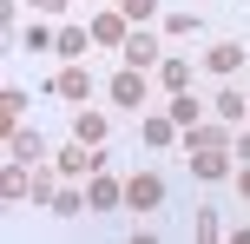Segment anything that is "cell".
Masks as SVG:
<instances>
[{
  "instance_id": "277c9868",
  "label": "cell",
  "mask_w": 250,
  "mask_h": 244,
  "mask_svg": "<svg viewBox=\"0 0 250 244\" xmlns=\"http://www.w3.org/2000/svg\"><path fill=\"white\" fill-rule=\"evenodd\" d=\"M244 60H250L244 40H211V46H204V73H217V79H237Z\"/></svg>"
},
{
  "instance_id": "d4e9b609",
  "label": "cell",
  "mask_w": 250,
  "mask_h": 244,
  "mask_svg": "<svg viewBox=\"0 0 250 244\" xmlns=\"http://www.w3.org/2000/svg\"><path fill=\"white\" fill-rule=\"evenodd\" d=\"M26 7H33V13H40V20H60V13H66V7H73V0H26Z\"/></svg>"
},
{
  "instance_id": "484cf974",
  "label": "cell",
  "mask_w": 250,
  "mask_h": 244,
  "mask_svg": "<svg viewBox=\"0 0 250 244\" xmlns=\"http://www.w3.org/2000/svg\"><path fill=\"white\" fill-rule=\"evenodd\" d=\"M230 185H237V198H244V205H250V158H244L237 172H230Z\"/></svg>"
},
{
  "instance_id": "7402d4cb",
  "label": "cell",
  "mask_w": 250,
  "mask_h": 244,
  "mask_svg": "<svg viewBox=\"0 0 250 244\" xmlns=\"http://www.w3.org/2000/svg\"><path fill=\"white\" fill-rule=\"evenodd\" d=\"M112 7H119L132 26H151V20H165V13H158V0H112Z\"/></svg>"
},
{
  "instance_id": "3957f363",
  "label": "cell",
  "mask_w": 250,
  "mask_h": 244,
  "mask_svg": "<svg viewBox=\"0 0 250 244\" xmlns=\"http://www.w3.org/2000/svg\"><path fill=\"white\" fill-rule=\"evenodd\" d=\"M230 145H237V126H224V119L185 126V152H230Z\"/></svg>"
},
{
  "instance_id": "cb8c5ba5",
  "label": "cell",
  "mask_w": 250,
  "mask_h": 244,
  "mask_svg": "<svg viewBox=\"0 0 250 244\" xmlns=\"http://www.w3.org/2000/svg\"><path fill=\"white\" fill-rule=\"evenodd\" d=\"M191 231L211 244V238H224V224H217V211H198V218H191Z\"/></svg>"
},
{
  "instance_id": "4fadbf2b",
  "label": "cell",
  "mask_w": 250,
  "mask_h": 244,
  "mask_svg": "<svg viewBox=\"0 0 250 244\" xmlns=\"http://www.w3.org/2000/svg\"><path fill=\"white\" fill-rule=\"evenodd\" d=\"M211 119H224V126H244V119H250V92H237V86H217Z\"/></svg>"
},
{
  "instance_id": "30bf717a",
  "label": "cell",
  "mask_w": 250,
  "mask_h": 244,
  "mask_svg": "<svg viewBox=\"0 0 250 244\" xmlns=\"http://www.w3.org/2000/svg\"><path fill=\"white\" fill-rule=\"evenodd\" d=\"M185 165L198 172L204 185H224L230 172H237V152H185Z\"/></svg>"
},
{
  "instance_id": "d6986e66",
  "label": "cell",
  "mask_w": 250,
  "mask_h": 244,
  "mask_svg": "<svg viewBox=\"0 0 250 244\" xmlns=\"http://www.w3.org/2000/svg\"><path fill=\"white\" fill-rule=\"evenodd\" d=\"M165 112H171V126L185 132V126H198V119H204V106L191 99V92H171V99H165Z\"/></svg>"
},
{
  "instance_id": "4316f807",
  "label": "cell",
  "mask_w": 250,
  "mask_h": 244,
  "mask_svg": "<svg viewBox=\"0 0 250 244\" xmlns=\"http://www.w3.org/2000/svg\"><path fill=\"white\" fill-rule=\"evenodd\" d=\"M230 152H237V158H250V119L237 126V145H230Z\"/></svg>"
},
{
  "instance_id": "ffe728a7",
  "label": "cell",
  "mask_w": 250,
  "mask_h": 244,
  "mask_svg": "<svg viewBox=\"0 0 250 244\" xmlns=\"http://www.w3.org/2000/svg\"><path fill=\"white\" fill-rule=\"evenodd\" d=\"M185 132L171 126V112H145V145H178Z\"/></svg>"
},
{
  "instance_id": "ba28073f",
  "label": "cell",
  "mask_w": 250,
  "mask_h": 244,
  "mask_svg": "<svg viewBox=\"0 0 250 244\" xmlns=\"http://www.w3.org/2000/svg\"><path fill=\"white\" fill-rule=\"evenodd\" d=\"M119 205H125V178L92 172V178H86V211H119Z\"/></svg>"
},
{
  "instance_id": "9a60e30c",
  "label": "cell",
  "mask_w": 250,
  "mask_h": 244,
  "mask_svg": "<svg viewBox=\"0 0 250 244\" xmlns=\"http://www.w3.org/2000/svg\"><path fill=\"white\" fill-rule=\"evenodd\" d=\"M73 139H86V145H99V152H105V139H112V119L79 106V112H73Z\"/></svg>"
},
{
  "instance_id": "ac0fdd59",
  "label": "cell",
  "mask_w": 250,
  "mask_h": 244,
  "mask_svg": "<svg viewBox=\"0 0 250 244\" xmlns=\"http://www.w3.org/2000/svg\"><path fill=\"white\" fill-rule=\"evenodd\" d=\"M20 46H26V53H60V26H53V20H33V26L20 33Z\"/></svg>"
},
{
  "instance_id": "5b68a950",
  "label": "cell",
  "mask_w": 250,
  "mask_h": 244,
  "mask_svg": "<svg viewBox=\"0 0 250 244\" xmlns=\"http://www.w3.org/2000/svg\"><path fill=\"white\" fill-rule=\"evenodd\" d=\"M53 92H60L66 106H86V99H92V66H86V60H66L60 73H53Z\"/></svg>"
},
{
  "instance_id": "44dd1931",
  "label": "cell",
  "mask_w": 250,
  "mask_h": 244,
  "mask_svg": "<svg viewBox=\"0 0 250 244\" xmlns=\"http://www.w3.org/2000/svg\"><path fill=\"white\" fill-rule=\"evenodd\" d=\"M26 106H33V99H26L20 86H7V92H0V126L13 132V126H20V112H26Z\"/></svg>"
},
{
  "instance_id": "8992f818",
  "label": "cell",
  "mask_w": 250,
  "mask_h": 244,
  "mask_svg": "<svg viewBox=\"0 0 250 244\" xmlns=\"http://www.w3.org/2000/svg\"><path fill=\"white\" fill-rule=\"evenodd\" d=\"M125 40H132V20H125L119 7H99V13H92V46H105V53H119Z\"/></svg>"
},
{
  "instance_id": "e0dca14e",
  "label": "cell",
  "mask_w": 250,
  "mask_h": 244,
  "mask_svg": "<svg viewBox=\"0 0 250 244\" xmlns=\"http://www.w3.org/2000/svg\"><path fill=\"white\" fill-rule=\"evenodd\" d=\"M86 53H92V26H73V20H66L60 26V60H86Z\"/></svg>"
},
{
  "instance_id": "2e32d148",
  "label": "cell",
  "mask_w": 250,
  "mask_h": 244,
  "mask_svg": "<svg viewBox=\"0 0 250 244\" xmlns=\"http://www.w3.org/2000/svg\"><path fill=\"white\" fill-rule=\"evenodd\" d=\"M53 218H79V211H86V185H79V178H60V192H53Z\"/></svg>"
},
{
  "instance_id": "7c38bea8",
  "label": "cell",
  "mask_w": 250,
  "mask_h": 244,
  "mask_svg": "<svg viewBox=\"0 0 250 244\" xmlns=\"http://www.w3.org/2000/svg\"><path fill=\"white\" fill-rule=\"evenodd\" d=\"M7 158H26V165H46V139L33 126H13L7 132Z\"/></svg>"
},
{
  "instance_id": "8fae6325",
  "label": "cell",
  "mask_w": 250,
  "mask_h": 244,
  "mask_svg": "<svg viewBox=\"0 0 250 244\" xmlns=\"http://www.w3.org/2000/svg\"><path fill=\"white\" fill-rule=\"evenodd\" d=\"M0 198H7V205L33 198V165H26V158H7V172H0Z\"/></svg>"
},
{
  "instance_id": "603a6c76",
  "label": "cell",
  "mask_w": 250,
  "mask_h": 244,
  "mask_svg": "<svg viewBox=\"0 0 250 244\" xmlns=\"http://www.w3.org/2000/svg\"><path fill=\"white\" fill-rule=\"evenodd\" d=\"M198 7H178V13H165V33H171V40H191V33H198Z\"/></svg>"
},
{
  "instance_id": "7a4b0ae2",
  "label": "cell",
  "mask_w": 250,
  "mask_h": 244,
  "mask_svg": "<svg viewBox=\"0 0 250 244\" xmlns=\"http://www.w3.org/2000/svg\"><path fill=\"white\" fill-rule=\"evenodd\" d=\"M119 60L132 66V73H158L165 46H158V33H151V26H132V40H125V46H119Z\"/></svg>"
},
{
  "instance_id": "5bb4252c",
  "label": "cell",
  "mask_w": 250,
  "mask_h": 244,
  "mask_svg": "<svg viewBox=\"0 0 250 244\" xmlns=\"http://www.w3.org/2000/svg\"><path fill=\"white\" fill-rule=\"evenodd\" d=\"M191 73H198V66H191L185 53H165V60H158V86L165 92H191Z\"/></svg>"
},
{
  "instance_id": "52a82bcc",
  "label": "cell",
  "mask_w": 250,
  "mask_h": 244,
  "mask_svg": "<svg viewBox=\"0 0 250 244\" xmlns=\"http://www.w3.org/2000/svg\"><path fill=\"white\" fill-rule=\"evenodd\" d=\"M125 205L132 211H158L165 205V178L158 172H132V178H125Z\"/></svg>"
},
{
  "instance_id": "9c48e42d",
  "label": "cell",
  "mask_w": 250,
  "mask_h": 244,
  "mask_svg": "<svg viewBox=\"0 0 250 244\" xmlns=\"http://www.w3.org/2000/svg\"><path fill=\"white\" fill-rule=\"evenodd\" d=\"M105 92H112V106H125V112H145V73H132V66H119Z\"/></svg>"
},
{
  "instance_id": "6da1fadb",
  "label": "cell",
  "mask_w": 250,
  "mask_h": 244,
  "mask_svg": "<svg viewBox=\"0 0 250 244\" xmlns=\"http://www.w3.org/2000/svg\"><path fill=\"white\" fill-rule=\"evenodd\" d=\"M53 172L86 185L92 172H105V152H99V145H86V139H73V145H60V152H53Z\"/></svg>"
}]
</instances>
